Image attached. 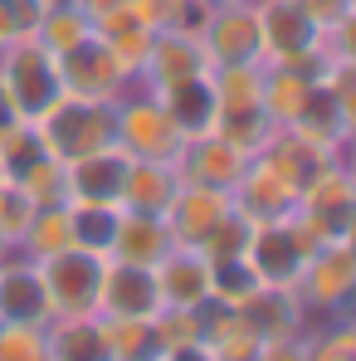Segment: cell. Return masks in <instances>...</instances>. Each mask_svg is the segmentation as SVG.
I'll return each instance as SVG.
<instances>
[{"mask_svg":"<svg viewBox=\"0 0 356 361\" xmlns=\"http://www.w3.org/2000/svg\"><path fill=\"white\" fill-rule=\"evenodd\" d=\"M59 59V78H63V93L68 98H93V103H118L122 93H127V73L118 68V59L108 54V44L98 39V35H88V39H78L73 49H63L54 54Z\"/></svg>","mask_w":356,"mask_h":361,"instance_id":"9","label":"cell"},{"mask_svg":"<svg viewBox=\"0 0 356 361\" xmlns=\"http://www.w3.org/2000/svg\"><path fill=\"white\" fill-rule=\"evenodd\" d=\"M161 361H220L205 342H185V347H171V352H161Z\"/></svg>","mask_w":356,"mask_h":361,"instance_id":"42","label":"cell"},{"mask_svg":"<svg viewBox=\"0 0 356 361\" xmlns=\"http://www.w3.org/2000/svg\"><path fill=\"white\" fill-rule=\"evenodd\" d=\"M161 312V288L156 274L142 264L108 259L103 288H98V317H156Z\"/></svg>","mask_w":356,"mask_h":361,"instance_id":"15","label":"cell"},{"mask_svg":"<svg viewBox=\"0 0 356 361\" xmlns=\"http://www.w3.org/2000/svg\"><path fill=\"white\" fill-rule=\"evenodd\" d=\"M230 205H235V195H230V190H215V185L180 180L161 220H166V230H171V240H176V244H190V249H200V244L210 240V230L225 220V210H230Z\"/></svg>","mask_w":356,"mask_h":361,"instance_id":"14","label":"cell"},{"mask_svg":"<svg viewBox=\"0 0 356 361\" xmlns=\"http://www.w3.org/2000/svg\"><path fill=\"white\" fill-rule=\"evenodd\" d=\"M244 166H249V152H239L235 142L220 137V132H195V137L180 142V152H176L180 180L215 185V190H235Z\"/></svg>","mask_w":356,"mask_h":361,"instance_id":"13","label":"cell"},{"mask_svg":"<svg viewBox=\"0 0 356 361\" xmlns=\"http://www.w3.org/2000/svg\"><path fill=\"white\" fill-rule=\"evenodd\" d=\"M73 244V225H68V205H35V215H30V225H25V235L15 244V254H25V259H49V254H59Z\"/></svg>","mask_w":356,"mask_h":361,"instance_id":"27","label":"cell"},{"mask_svg":"<svg viewBox=\"0 0 356 361\" xmlns=\"http://www.w3.org/2000/svg\"><path fill=\"white\" fill-rule=\"evenodd\" d=\"M137 361H161V357H137Z\"/></svg>","mask_w":356,"mask_h":361,"instance_id":"47","label":"cell"},{"mask_svg":"<svg viewBox=\"0 0 356 361\" xmlns=\"http://www.w3.org/2000/svg\"><path fill=\"white\" fill-rule=\"evenodd\" d=\"M264 63H322V30L297 0H254Z\"/></svg>","mask_w":356,"mask_h":361,"instance_id":"7","label":"cell"},{"mask_svg":"<svg viewBox=\"0 0 356 361\" xmlns=\"http://www.w3.org/2000/svg\"><path fill=\"white\" fill-rule=\"evenodd\" d=\"M161 108L171 113V122L180 127V137L215 132V113H220V103H215L210 68L195 73V78H185V83H176V88H166V93H161Z\"/></svg>","mask_w":356,"mask_h":361,"instance_id":"25","label":"cell"},{"mask_svg":"<svg viewBox=\"0 0 356 361\" xmlns=\"http://www.w3.org/2000/svg\"><path fill=\"white\" fill-rule=\"evenodd\" d=\"M307 361H356V327L352 312L322 317L307 327Z\"/></svg>","mask_w":356,"mask_h":361,"instance_id":"34","label":"cell"},{"mask_svg":"<svg viewBox=\"0 0 356 361\" xmlns=\"http://www.w3.org/2000/svg\"><path fill=\"white\" fill-rule=\"evenodd\" d=\"M171 230L161 215H142V210H118V230H113V249L108 259L122 264H142V269H156L171 249Z\"/></svg>","mask_w":356,"mask_h":361,"instance_id":"21","label":"cell"},{"mask_svg":"<svg viewBox=\"0 0 356 361\" xmlns=\"http://www.w3.org/2000/svg\"><path fill=\"white\" fill-rule=\"evenodd\" d=\"M293 293H297V302L307 307L312 322L352 312V298H356V249H352V240L317 244V249L302 259V274H297Z\"/></svg>","mask_w":356,"mask_h":361,"instance_id":"3","label":"cell"},{"mask_svg":"<svg viewBox=\"0 0 356 361\" xmlns=\"http://www.w3.org/2000/svg\"><path fill=\"white\" fill-rule=\"evenodd\" d=\"M297 215L322 235V240H352L356 225V180H352V161L332 157L317 166V176L297 190Z\"/></svg>","mask_w":356,"mask_h":361,"instance_id":"6","label":"cell"},{"mask_svg":"<svg viewBox=\"0 0 356 361\" xmlns=\"http://www.w3.org/2000/svg\"><path fill=\"white\" fill-rule=\"evenodd\" d=\"M210 352H215L220 361H254V352H259V337H254V332L244 327V317H239L230 332H220V337L210 342Z\"/></svg>","mask_w":356,"mask_h":361,"instance_id":"40","label":"cell"},{"mask_svg":"<svg viewBox=\"0 0 356 361\" xmlns=\"http://www.w3.org/2000/svg\"><path fill=\"white\" fill-rule=\"evenodd\" d=\"M152 337H156V357L171 352V347H185V342H200V317L195 307H161L152 317Z\"/></svg>","mask_w":356,"mask_h":361,"instance_id":"36","label":"cell"},{"mask_svg":"<svg viewBox=\"0 0 356 361\" xmlns=\"http://www.w3.org/2000/svg\"><path fill=\"white\" fill-rule=\"evenodd\" d=\"M44 147L59 157V161H73L83 152H98L113 142V103H93V98H68L63 93L59 103L35 122Z\"/></svg>","mask_w":356,"mask_h":361,"instance_id":"8","label":"cell"},{"mask_svg":"<svg viewBox=\"0 0 356 361\" xmlns=\"http://www.w3.org/2000/svg\"><path fill=\"white\" fill-rule=\"evenodd\" d=\"M152 274L161 288V307H200L210 298V259L190 244H171Z\"/></svg>","mask_w":356,"mask_h":361,"instance_id":"19","label":"cell"},{"mask_svg":"<svg viewBox=\"0 0 356 361\" xmlns=\"http://www.w3.org/2000/svg\"><path fill=\"white\" fill-rule=\"evenodd\" d=\"M239 317H244V327H249L259 342H269V337H293V332H307V327H312V317H307V307L297 302L293 288H259L249 302H239Z\"/></svg>","mask_w":356,"mask_h":361,"instance_id":"22","label":"cell"},{"mask_svg":"<svg viewBox=\"0 0 356 361\" xmlns=\"http://www.w3.org/2000/svg\"><path fill=\"white\" fill-rule=\"evenodd\" d=\"M20 35H15V25H10V10H5V0H0V49L5 44H15Z\"/></svg>","mask_w":356,"mask_h":361,"instance_id":"44","label":"cell"},{"mask_svg":"<svg viewBox=\"0 0 356 361\" xmlns=\"http://www.w3.org/2000/svg\"><path fill=\"white\" fill-rule=\"evenodd\" d=\"M103 254L88 249H59L49 259H39V283L44 298L54 307V317H98V288H103Z\"/></svg>","mask_w":356,"mask_h":361,"instance_id":"5","label":"cell"},{"mask_svg":"<svg viewBox=\"0 0 356 361\" xmlns=\"http://www.w3.org/2000/svg\"><path fill=\"white\" fill-rule=\"evenodd\" d=\"M210 10H225V5H254V0H205Z\"/></svg>","mask_w":356,"mask_h":361,"instance_id":"45","label":"cell"},{"mask_svg":"<svg viewBox=\"0 0 356 361\" xmlns=\"http://www.w3.org/2000/svg\"><path fill=\"white\" fill-rule=\"evenodd\" d=\"M68 225H73V249L108 259L113 230H118V205H68Z\"/></svg>","mask_w":356,"mask_h":361,"instance_id":"33","label":"cell"},{"mask_svg":"<svg viewBox=\"0 0 356 361\" xmlns=\"http://www.w3.org/2000/svg\"><path fill=\"white\" fill-rule=\"evenodd\" d=\"M44 157H49V147H44V137H39L35 122L15 118L0 127V176L5 180H25Z\"/></svg>","mask_w":356,"mask_h":361,"instance_id":"28","label":"cell"},{"mask_svg":"<svg viewBox=\"0 0 356 361\" xmlns=\"http://www.w3.org/2000/svg\"><path fill=\"white\" fill-rule=\"evenodd\" d=\"M113 142L132 161H176L185 137H180V127L171 122V113L161 108L156 93L127 83V93L113 103Z\"/></svg>","mask_w":356,"mask_h":361,"instance_id":"2","label":"cell"},{"mask_svg":"<svg viewBox=\"0 0 356 361\" xmlns=\"http://www.w3.org/2000/svg\"><path fill=\"white\" fill-rule=\"evenodd\" d=\"M5 254H15V244H10L5 235H0V259H5Z\"/></svg>","mask_w":356,"mask_h":361,"instance_id":"46","label":"cell"},{"mask_svg":"<svg viewBox=\"0 0 356 361\" xmlns=\"http://www.w3.org/2000/svg\"><path fill=\"white\" fill-rule=\"evenodd\" d=\"M254 361H307V332H293V337H269V342H259Z\"/></svg>","mask_w":356,"mask_h":361,"instance_id":"41","label":"cell"},{"mask_svg":"<svg viewBox=\"0 0 356 361\" xmlns=\"http://www.w3.org/2000/svg\"><path fill=\"white\" fill-rule=\"evenodd\" d=\"M15 185H25V195H30L35 205H59V200H63V161L49 152V157H44L30 176L15 180Z\"/></svg>","mask_w":356,"mask_h":361,"instance_id":"39","label":"cell"},{"mask_svg":"<svg viewBox=\"0 0 356 361\" xmlns=\"http://www.w3.org/2000/svg\"><path fill=\"white\" fill-rule=\"evenodd\" d=\"M176 185H180L176 161H127V176H122L118 210H142V215H166V205H171Z\"/></svg>","mask_w":356,"mask_h":361,"instance_id":"23","label":"cell"},{"mask_svg":"<svg viewBox=\"0 0 356 361\" xmlns=\"http://www.w3.org/2000/svg\"><path fill=\"white\" fill-rule=\"evenodd\" d=\"M98 327H103V347H108V361L156 357L152 317H98Z\"/></svg>","mask_w":356,"mask_h":361,"instance_id":"31","label":"cell"},{"mask_svg":"<svg viewBox=\"0 0 356 361\" xmlns=\"http://www.w3.org/2000/svg\"><path fill=\"white\" fill-rule=\"evenodd\" d=\"M230 195H235V205L254 220V225H264V220H283V215H293V210H297V190L283 176H274L259 157H249V166H244V176H239V185L230 190Z\"/></svg>","mask_w":356,"mask_h":361,"instance_id":"20","label":"cell"},{"mask_svg":"<svg viewBox=\"0 0 356 361\" xmlns=\"http://www.w3.org/2000/svg\"><path fill=\"white\" fill-rule=\"evenodd\" d=\"M93 35L108 44V54L118 59V68L127 73V78H137V73H142L147 49H152V30L132 15V5H118V10L98 15V20H93Z\"/></svg>","mask_w":356,"mask_h":361,"instance_id":"24","label":"cell"},{"mask_svg":"<svg viewBox=\"0 0 356 361\" xmlns=\"http://www.w3.org/2000/svg\"><path fill=\"white\" fill-rule=\"evenodd\" d=\"M205 68L210 63H205V49H200L195 35H185V30H156L152 35V49H147V63H142V73L132 83L161 98L166 88H176V83L205 73Z\"/></svg>","mask_w":356,"mask_h":361,"instance_id":"12","label":"cell"},{"mask_svg":"<svg viewBox=\"0 0 356 361\" xmlns=\"http://www.w3.org/2000/svg\"><path fill=\"white\" fill-rule=\"evenodd\" d=\"M352 122H356V103L337 98V93H327L322 83H312V98H307V108L297 113L293 132H297V137H307L312 147H322L327 157H347Z\"/></svg>","mask_w":356,"mask_h":361,"instance_id":"17","label":"cell"},{"mask_svg":"<svg viewBox=\"0 0 356 361\" xmlns=\"http://www.w3.org/2000/svg\"><path fill=\"white\" fill-rule=\"evenodd\" d=\"M259 288H264V279L254 274V264L244 254H235V259H210V298L215 302L239 307V302L254 298Z\"/></svg>","mask_w":356,"mask_h":361,"instance_id":"32","label":"cell"},{"mask_svg":"<svg viewBox=\"0 0 356 361\" xmlns=\"http://www.w3.org/2000/svg\"><path fill=\"white\" fill-rule=\"evenodd\" d=\"M30 215H35V200L25 195V185H15V180L0 176V235H5L10 244H20Z\"/></svg>","mask_w":356,"mask_h":361,"instance_id":"38","label":"cell"},{"mask_svg":"<svg viewBox=\"0 0 356 361\" xmlns=\"http://www.w3.org/2000/svg\"><path fill=\"white\" fill-rule=\"evenodd\" d=\"M127 161L132 157L122 152L118 142L63 161V205H118Z\"/></svg>","mask_w":356,"mask_h":361,"instance_id":"10","label":"cell"},{"mask_svg":"<svg viewBox=\"0 0 356 361\" xmlns=\"http://www.w3.org/2000/svg\"><path fill=\"white\" fill-rule=\"evenodd\" d=\"M0 361H49V337H44V327L0 322Z\"/></svg>","mask_w":356,"mask_h":361,"instance_id":"37","label":"cell"},{"mask_svg":"<svg viewBox=\"0 0 356 361\" xmlns=\"http://www.w3.org/2000/svg\"><path fill=\"white\" fill-rule=\"evenodd\" d=\"M312 83H317V68H307V63H259V103L269 122L293 127L312 98Z\"/></svg>","mask_w":356,"mask_h":361,"instance_id":"18","label":"cell"},{"mask_svg":"<svg viewBox=\"0 0 356 361\" xmlns=\"http://www.w3.org/2000/svg\"><path fill=\"white\" fill-rule=\"evenodd\" d=\"M49 317H54V307H49V298H44L39 264L25 259V254H5V259H0V322L44 327Z\"/></svg>","mask_w":356,"mask_h":361,"instance_id":"16","label":"cell"},{"mask_svg":"<svg viewBox=\"0 0 356 361\" xmlns=\"http://www.w3.org/2000/svg\"><path fill=\"white\" fill-rule=\"evenodd\" d=\"M88 35H93V20H88L73 0H63V5H44V15H39V25H35V39H39L49 54L73 49V44L88 39Z\"/></svg>","mask_w":356,"mask_h":361,"instance_id":"30","label":"cell"},{"mask_svg":"<svg viewBox=\"0 0 356 361\" xmlns=\"http://www.w3.org/2000/svg\"><path fill=\"white\" fill-rule=\"evenodd\" d=\"M0 88L10 98V108L25 122H39L54 103L63 98V78H59V59L30 35L0 49Z\"/></svg>","mask_w":356,"mask_h":361,"instance_id":"1","label":"cell"},{"mask_svg":"<svg viewBox=\"0 0 356 361\" xmlns=\"http://www.w3.org/2000/svg\"><path fill=\"white\" fill-rule=\"evenodd\" d=\"M44 337H49V361H108L98 317H49Z\"/></svg>","mask_w":356,"mask_h":361,"instance_id":"26","label":"cell"},{"mask_svg":"<svg viewBox=\"0 0 356 361\" xmlns=\"http://www.w3.org/2000/svg\"><path fill=\"white\" fill-rule=\"evenodd\" d=\"M249 235H254V220H249L239 205H230L225 220L210 230V240L200 244V254H205V259H235V254L249 249Z\"/></svg>","mask_w":356,"mask_h":361,"instance_id":"35","label":"cell"},{"mask_svg":"<svg viewBox=\"0 0 356 361\" xmlns=\"http://www.w3.org/2000/svg\"><path fill=\"white\" fill-rule=\"evenodd\" d=\"M317 244H327V240L293 210V215H283V220L254 225L244 259L254 264V274L264 279V288H293L297 274H302V259H307Z\"/></svg>","mask_w":356,"mask_h":361,"instance_id":"4","label":"cell"},{"mask_svg":"<svg viewBox=\"0 0 356 361\" xmlns=\"http://www.w3.org/2000/svg\"><path fill=\"white\" fill-rule=\"evenodd\" d=\"M88 20H98V15H108V10H118V5H127V0H73Z\"/></svg>","mask_w":356,"mask_h":361,"instance_id":"43","label":"cell"},{"mask_svg":"<svg viewBox=\"0 0 356 361\" xmlns=\"http://www.w3.org/2000/svg\"><path fill=\"white\" fill-rule=\"evenodd\" d=\"M195 39H200V49H205V63H210V68H225V63H264L254 5H225V10H210Z\"/></svg>","mask_w":356,"mask_h":361,"instance_id":"11","label":"cell"},{"mask_svg":"<svg viewBox=\"0 0 356 361\" xmlns=\"http://www.w3.org/2000/svg\"><path fill=\"white\" fill-rule=\"evenodd\" d=\"M132 15L156 35V30H185V35H200L210 5L205 0H127Z\"/></svg>","mask_w":356,"mask_h":361,"instance_id":"29","label":"cell"}]
</instances>
